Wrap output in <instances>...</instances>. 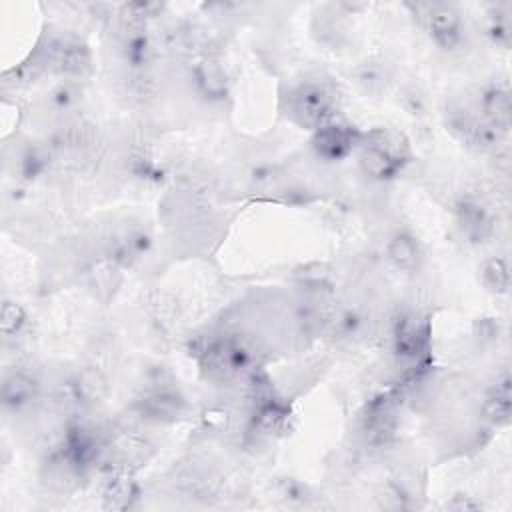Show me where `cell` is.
I'll list each match as a JSON object with an SVG mask.
<instances>
[{
	"instance_id": "obj_24",
	"label": "cell",
	"mask_w": 512,
	"mask_h": 512,
	"mask_svg": "<svg viewBox=\"0 0 512 512\" xmlns=\"http://www.w3.org/2000/svg\"><path fill=\"white\" fill-rule=\"evenodd\" d=\"M510 32H512V22H510V4H496L488 10L486 14V34L488 38L502 46H510Z\"/></svg>"
},
{
	"instance_id": "obj_5",
	"label": "cell",
	"mask_w": 512,
	"mask_h": 512,
	"mask_svg": "<svg viewBox=\"0 0 512 512\" xmlns=\"http://www.w3.org/2000/svg\"><path fill=\"white\" fill-rule=\"evenodd\" d=\"M404 394L400 388H392L376 394L360 414V434L372 448L390 444L398 432L402 416Z\"/></svg>"
},
{
	"instance_id": "obj_7",
	"label": "cell",
	"mask_w": 512,
	"mask_h": 512,
	"mask_svg": "<svg viewBox=\"0 0 512 512\" xmlns=\"http://www.w3.org/2000/svg\"><path fill=\"white\" fill-rule=\"evenodd\" d=\"M416 14L430 40L444 52L458 50L466 40L462 10L450 2L416 4Z\"/></svg>"
},
{
	"instance_id": "obj_27",
	"label": "cell",
	"mask_w": 512,
	"mask_h": 512,
	"mask_svg": "<svg viewBox=\"0 0 512 512\" xmlns=\"http://www.w3.org/2000/svg\"><path fill=\"white\" fill-rule=\"evenodd\" d=\"M444 508L454 510V512H462V510H482L484 504L480 500H476L474 496L460 492V494L450 496V500L444 502Z\"/></svg>"
},
{
	"instance_id": "obj_23",
	"label": "cell",
	"mask_w": 512,
	"mask_h": 512,
	"mask_svg": "<svg viewBox=\"0 0 512 512\" xmlns=\"http://www.w3.org/2000/svg\"><path fill=\"white\" fill-rule=\"evenodd\" d=\"M82 100H84V84L80 80L62 78L48 92V106L60 114L72 112Z\"/></svg>"
},
{
	"instance_id": "obj_13",
	"label": "cell",
	"mask_w": 512,
	"mask_h": 512,
	"mask_svg": "<svg viewBox=\"0 0 512 512\" xmlns=\"http://www.w3.org/2000/svg\"><path fill=\"white\" fill-rule=\"evenodd\" d=\"M68 388L80 410H92L102 404L110 394V382L104 370L96 364L76 368L68 378Z\"/></svg>"
},
{
	"instance_id": "obj_20",
	"label": "cell",
	"mask_w": 512,
	"mask_h": 512,
	"mask_svg": "<svg viewBox=\"0 0 512 512\" xmlns=\"http://www.w3.org/2000/svg\"><path fill=\"white\" fill-rule=\"evenodd\" d=\"M482 288L492 296H504L510 290V266L504 256H488L478 266Z\"/></svg>"
},
{
	"instance_id": "obj_9",
	"label": "cell",
	"mask_w": 512,
	"mask_h": 512,
	"mask_svg": "<svg viewBox=\"0 0 512 512\" xmlns=\"http://www.w3.org/2000/svg\"><path fill=\"white\" fill-rule=\"evenodd\" d=\"M362 134L364 130L338 116L312 132L310 148L318 160L338 164L356 154Z\"/></svg>"
},
{
	"instance_id": "obj_21",
	"label": "cell",
	"mask_w": 512,
	"mask_h": 512,
	"mask_svg": "<svg viewBox=\"0 0 512 512\" xmlns=\"http://www.w3.org/2000/svg\"><path fill=\"white\" fill-rule=\"evenodd\" d=\"M146 310L158 330H168L178 322L180 306L178 300L166 290H154L146 298Z\"/></svg>"
},
{
	"instance_id": "obj_4",
	"label": "cell",
	"mask_w": 512,
	"mask_h": 512,
	"mask_svg": "<svg viewBox=\"0 0 512 512\" xmlns=\"http://www.w3.org/2000/svg\"><path fill=\"white\" fill-rule=\"evenodd\" d=\"M388 338L394 358L410 368V376H416L418 370L426 368L430 352V324L424 314L416 308L398 310L390 318Z\"/></svg>"
},
{
	"instance_id": "obj_3",
	"label": "cell",
	"mask_w": 512,
	"mask_h": 512,
	"mask_svg": "<svg viewBox=\"0 0 512 512\" xmlns=\"http://www.w3.org/2000/svg\"><path fill=\"white\" fill-rule=\"evenodd\" d=\"M338 92L326 80H302L284 96V114L298 128L314 132L338 118Z\"/></svg>"
},
{
	"instance_id": "obj_8",
	"label": "cell",
	"mask_w": 512,
	"mask_h": 512,
	"mask_svg": "<svg viewBox=\"0 0 512 512\" xmlns=\"http://www.w3.org/2000/svg\"><path fill=\"white\" fill-rule=\"evenodd\" d=\"M446 126L452 136L466 148L474 152H494L504 144L506 136L494 130L476 110V106L452 104L446 110Z\"/></svg>"
},
{
	"instance_id": "obj_25",
	"label": "cell",
	"mask_w": 512,
	"mask_h": 512,
	"mask_svg": "<svg viewBox=\"0 0 512 512\" xmlns=\"http://www.w3.org/2000/svg\"><path fill=\"white\" fill-rule=\"evenodd\" d=\"M26 324H28V312L24 310V306L16 300L4 298L2 310H0V332L4 340H12L20 336Z\"/></svg>"
},
{
	"instance_id": "obj_2",
	"label": "cell",
	"mask_w": 512,
	"mask_h": 512,
	"mask_svg": "<svg viewBox=\"0 0 512 512\" xmlns=\"http://www.w3.org/2000/svg\"><path fill=\"white\" fill-rule=\"evenodd\" d=\"M194 356L200 370L214 382H230L254 370L252 348L238 334H216L198 340Z\"/></svg>"
},
{
	"instance_id": "obj_10",
	"label": "cell",
	"mask_w": 512,
	"mask_h": 512,
	"mask_svg": "<svg viewBox=\"0 0 512 512\" xmlns=\"http://www.w3.org/2000/svg\"><path fill=\"white\" fill-rule=\"evenodd\" d=\"M454 218L460 236L472 246L486 244L496 232V218L490 204L474 192H466L456 200Z\"/></svg>"
},
{
	"instance_id": "obj_22",
	"label": "cell",
	"mask_w": 512,
	"mask_h": 512,
	"mask_svg": "<svg viewBox=\"0 0 512 512\" xmlns=\"http://www.w3.org/2000/svg\"><path fill=\"white\" fill-rule=\"evenodd\" d=\"M122 266H118L116 262L102 258L98 264L92 266V270L88 272V280H90V288H94L96 296L102 300H108L110 296H114V292L120 286L122 280Z\"/></svg>"
},
{
	"instance_id": "obj_1",
	"label": "cell",
	"mask_w": 512,
	"mask_h": 512,
	"mask_svg": "<svg viewBox=\"0 0 512 512\" xmlns=\"http://www.w3.org/2000/svg\"><path fill=\"white\" fill-rule=\"evenodd\" d=\"M354 156L362 174L382 184L396 180L414 158L410 140L400 130L388 126L364 130Z\"/></svg>"
},
{
	"instance_id": "obj_6",
	"label": "cell",
	"mask_w": 512,
	"mask_h": 512,
	"mask_svg": "<svg viewBox=\"0 0 512 512\" xmlns=\"http://www.w3.org/2000/svg\"><path fill=\"white\" fill-rule=\"evenodd\" d=\"M186 398L178 384L142 386L130 404L132 420L142 424H174L186 414Z\"/></svg>"
},
{
	"instance_id": "obj_17",
	"label": "cell",
	"mask_w": 512,
	"mask_h": 512,
	"mask_svg": "<svg viewBox=\"0 0 512 512\" xmlns=\"http://www.w3.org/2000/svg\"><path fill=\"white\" fill-rule=\"evenodd\" d=\"M512 414V390L510 376L504 372L496 382L486 390L482 400V418L492 428H502L510 424Z\"/></svg>"
},
{
	"instance_id": "obj_16",
	"label": "cell",
	"mask_w": 512,
	"mask_h": 512,
	"mask_svg": "<svg viewBox=\"0 0 512 512\" xmlns=\"http://www.w3.org/2000/svg\"><path fill=\"white\" fill-rule=\"evenodd\" d=\"M140 502V486L134 472L110 470L102 486V508L106 510H132Z\"/></svg>"
},
{
	"instance_id": "obj_19",
	"label": "cell",
	"mask_w": 512,
	"mask_h": 512,
	"mask_svg": "<svg viewBox=\"0 0 512 512\" xmlns=\"http://www.w3.org/2000/svg\"><path fill=\"white\" fill-rule=\"evenodd\" d=\"M390 78H392V74H390L386 62H382V60H366V62L358 64L354 70V84L358 86V90L362 94L372 96V98L386 92Z\"/></svg>"
},
{
	"instance_id": "obj_14",
	"label": "cell",
	"mask_w": 512,
	"mask_h": 512,
	"mask_svg": "<svg viewBox=\"0 0 512 512\" xmlns=\"http://www.w3.org/2000/svg\"><path fill=\"white\" fill-rule=\"evenodd\" d=\"M478 114L502 136L508 138L510 120H512V96L508 82H490L486 84L480 94L478 102L474 104Z\"/></svg>"
},
{
	"instance_id": "obj_18",
	"label": "cell",
	"mask_w": 512,
	"mask_h": 512,
	"mask_svg": "<svg viewBox=\"0 0 512 512\" xmlns=\"http://www.w3.org/2000/svg\"><path fill=\"white\" fill-rule=\"evenodd\" d=\"M124 80V96L132 106L144 108L158 98V76L152 68L148 70H128Z\"/></svg>"
},
{
	"instance_id": "obj_11",
	"label": "cell",
	"mask_w": 512,
	"mask_h": 512,
	"mask_svg": "<svg viewBox=\"0 0 512 512\" xmlns=\"http://www.w3.org/2000/svg\"><path fill=\"white\" fill-rule=\"evenodd\" d=\"M42 394L40 380L34 372L16 366L4 372L2 376V388H0V400H2V410L6 414H22L30 410Z\"/></svg>"
},
{
	"instance_id": "obj_15",
	"label": "cell",
	"mask_w": 512,
	"mask_h": 512,
	"mask_svg": "<svg viewBox=\"0 0 512 512\" xmlns=\"http://www.w3.org/2000/svg\"><path fill=\"white\" fill-rule=\"evenodd\" d=\"M384 260L398 274H416L424 262V248L420 240L408 230H396L386 238Z\"/></svg>"
},
{
	"instance_id": "obj_12",
	"label": "cell",
	"mask_w": 512,
	"mask_h": 512,
	"mask_svg": "<svg viewBox=\"0 0 512 512\" xmlns=\"http://www.w3.org/2000/svg\"><path fill=\"white\" fill-rule=\"evenodd\" d=\"M192 84L196 92L206 100V102H220L228 96L230 92V76L222 60L214 54H200L196 62L192 64L190 70Z\"/></svg>"
},
{
	"instance_id": "obj_26",
	"label": "cell",
	"mask_w": 512,
	"mask_h": 512,
	"mask_svg": "<svg viewBox=\"0 0 512 512\" xmlns=\"http://www.w3.org/2000/svg\"><path fill=\"white\" fill-rule=\"evenodd\" d=\"M400 102L404 110L414 118H424L428 114V98L418 84H406L400 92Z\"/></svg>"
}]
</instances>
